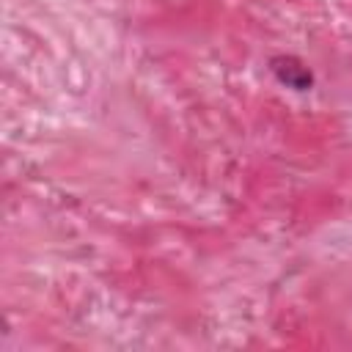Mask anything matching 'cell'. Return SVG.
Listing matches in <instances>:
<instances>
[{
	"label": "cell",
	"instance_id": "cell-1",
	"mask_svg": "<svg viewBox=\"0 0 352 352\" xmlns=\"http://www.w3.org/2000/svg\"><path fill=\"white\" fill-rule=\"evenodd\" d=\"M270 69L278 77V82H283V85H289L294 91H308L314 85L311 69L300 58H294V55H275L270 60Z\"/></svg>",
	"mask_w": 352,
	"mask_h": 352
}]
</instances>
